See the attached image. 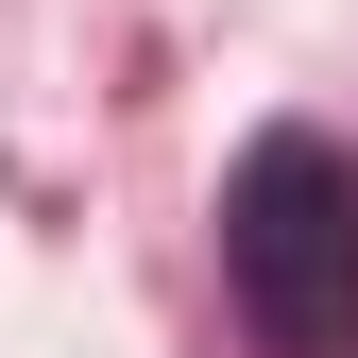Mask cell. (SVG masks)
Listing matches in <instances>:
<instances>
[{
	"instance_id": "obj_1",
	"label": "cell",
	"mask_w": 358,
	"mask_h": 358,
	"mask_svg": "<svg viewBox=\"0 0 358 358\" xmlns=\"http://www.w3.org/2000/svg\"><path fill=\"white\" fill-rule=\"evenodd\" d=\"M222 273H239L273 358H358V154L256 137L222 188Z\"/></svg>"
}]
</instances>
